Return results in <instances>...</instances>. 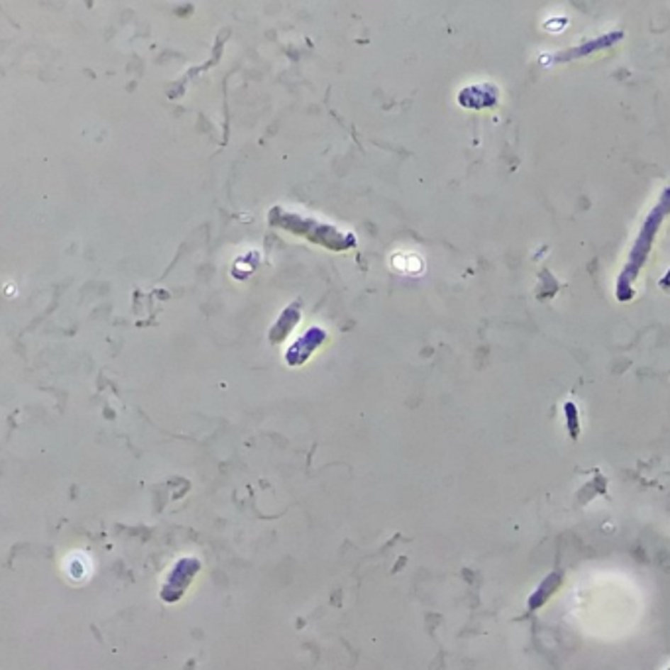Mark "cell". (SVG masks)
<instances>
[]
</instances>
